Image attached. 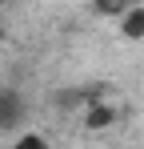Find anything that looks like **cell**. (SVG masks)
<instances>
[{
    "label": "cell",
    "instance_id": "cell-1",
    "mask_svg": "<svg viewBox=\"0 0 144 149\" xmlns=\"http://www.w3.org/2000/svg\"><path fill=\"white\" fill-rule=\"evenodd\" d=\"M116 20H120V36H128V40H144V4H128Z\"/></svg>",
    "mask_w": 144,
    "mask_h": 149
},
{
    "label": "cell",
    "instance_id": "cell-3",
    "mask_svg": "<svg viewBox=\"0 0 144 149\" xmlns=\"http://www.w3.org/2000/svg\"><path fill=\"white\" fill-rule=\"evenodd\" d=\"M8 149H52V141H48L44 133H36V129H32V133H20Z\"/></svg>",
    "mask_w": 144,
    "mask_h": 149
},
{
    "label": "cell",
    "instance_id": "cell-2",
    "mask_svg": "<svg viewBox=\"0 0 144 149\" xmlns=\"http://www.w3.org/2000/svg\"><path fill=\"white\" fill-rule=\"evenodd\" d=\"M20 97H16V93H12V89H4V93H0V129H8V125H16L20 121Z\"/></svg>",
    "mask_w": 144,
    "mask_h": 149
}]
</instances>
